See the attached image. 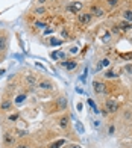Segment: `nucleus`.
<instances>
[{
	"label": "nucleus",
	"mask_w": 132,
	"mask_h": 148,
	"mask_svg": "<svg viewBox=\"0 0 132 148\" xmlns=\"http://www.w3.org/2000/svg\"><path fill=\"white\" fill-rule=\"evenodd\" d=\"M61 65L65 66V68H67L68 71H71V70H75L76 66H77V62H76V60H62Z\"/></svg>",
	"instance_id": "12"
},
{
	"label": "nucleus",
	"mask_w": 132,
	"mask_h": 148,
	"mask_svg": "<svg viewBox=\"0 0 132 148\" xmlns=\"http://www.w3.org/2000/svg\"><path fill=\"white\" fill-rule=\"evenodd\" d=\"M18 118H20L18 113H14V115H9V118H8V119H9V121H17Z\"/></svg>",
	"instance_id": "23"
},
{
	"label": "nucleus",
	"mask_w": 132,
	"mask_h": 148,
	"mask_svg": "<svg viewBox=\"0 0 132 148\" xmlns=\"http://www.w3.org/2000/svg\"><path fill=\"white\" fill-rule=\"evenodd\" d=\"M117 27L120 29L122 32H123V30H129V29H132V23H129V21H124V20H122V21L117 24Z\"/></svg>",
	"instance_id": "13"
},
{
	"label": "nucleus",
	"mask_w": 132,
	"mask_h": 148,
	"mask_svg": "<svg viewBox=\"0 0 132 148\" xmlns=\"http://www.w3.org/2000/svg\"><path fill=\"white\" fill-rule=\"evenodd\" d=\"M24 85L29 86V88H34V86L38 85V79L35 74H28V76L24 77Z\"/></svg>",
	"instance_id": "7"
},
{
	"label": "nucleus",
	"mask_w": 132,
	"mask_h": 148,
	"mask_svg": "<svg viewBox=\"0 0 132 148\" xmlns=\"http://www.w3.org/2000/svg\"><path fill=\"white\" fill-rule=\"evenodd\" d=\"M122 18L124 20V21H129L132 23V9H126L122 12Z\"/></svg>",
	"instance_id": "14"
},
{
	"label": "nucleus",
	"mask_w": 132,
	"mask_h": 148,
	"mask_svg": "<svg viewBox=\"0 0 132 148\" xmlns=\"http://www.w3.org/2000/svg\"><path fill=\"white\" fill-rule=\"evenodd\" d=\"M0 109L5 110V112L11 110V109H12V101H9V100H5V101H3L2 104H0Z\"/></svg>",
	"instance_id": "15"
},
{
	"label": "nucleus",
	"mask_w": 132,
	"mask_h": 148,
	"mask_svg": "<svg viewBox=\"0 0 132 148\" xmlns=\"http://www.w3.org/2000/svg\"><path fill=\"white\" fill-rule=\"evenodd\" d=\"M84 9V2L81 0H77V2H71L68 6H67V11L70 14H79V12H82Z\"/></svg>",
	"instance_id": "3"
},
{
	"label": "nucleus",
	"mask_w": 132,
	"mask_h": 148,
	"mask_svg": "<svg viewBox=\"0 0 132 148\" xmlns=\"http://www.w3.org/2000/svg\"><path fill=\"white\" fill-rule=\"evenodd\" d=\"M76 50H77L76 47H71V49H70V53H76Z\"/></svg>",
	"instance_id": "30"
},
{
	"label": "nucleus",
	"mask_w": 132,
	"mask_h": 148,
	"mask_svg": "<svg viewBox=\"0 0 132 148\" xmlns=\"http://www.w3.org/2000/svg\"><path fill=\"white\" fill-rule=\"evenodd\" d=\"M131 103H132V97H131Z\"/></svg>",
	"instance_id": "31"
},
{
	"label": "nucleus",
	"mask_w": 132,
	"mask_h": 148,
	"mask_svg": "<svg viewBox=\"0 0 132 148\" xmlns=\"http://www.w3.org/2000/svg\"><path fill=\"white\" fill-rule=\"evenodd\" d=\"M91 20H93V15L90 12H79L77 14V21L82 26H88L91 23Z\"/></svg>",
	"instance_id": "5"
},
{
	"label": "nucleus",
	"mask_w": 132,
	"mask_h": 148,
	"mask_svg": "<svg viewBox=\"0 0 132 148\" xmlns=\"http://www.w3.org/2000/svg\"><path fill=\"white\" fill-rule=\"evenodd\" d=\"M122 59H126V60H128V59H132V51L128 53V55H122Z\"/></svg>",
	"instance_id": "28"
},
{
	"label": "nucleus",
	"mask_w": 132,
	"mask_h": 148,
	"mask_svg": "<svg viewBox=\"0 0 132 148\" xmlns=\"http://www.w3.org/2000/svg\"><path fill=\"white\" fill-rule=\"evenodd\" d=\"M103 106H105L106 113H117L118 109H120V103L115 101V100H113V98H106L105 103H103Z\"/></svg>",
	"instance_id": "1"
},
{
	"label": "nucleus",
	"mask_w": 132,
	"mask_h": 148,
	"mask_svg": "<svg viewBox=\"0 0 132 148\" xmlns=\"http://www.w3.org/2000/svg\"><path fill=\"white\" fill-rule=\"evenodd\" d=\"M62 145H65V139H58L55 142L49 144V148H61Z\"/></svg>",
	"instance_id": "16"
},
{
	"label": "nucleus",
	"mask_w": 132,
	"mask_h": 148,
	"mask_svg": "<svg viewBox=\"0 0 132 148\" xmlns=\"http://www.w3.org/2000/svg\"><path fill=\"white\" fill-rule=\"evenodd\" d=\"M88 104H90L91 107H93V110H94L96 113H99V112H100V110H99L97 107H96V104H94V101H93V100H88Z\"/></svg>",
	"instance_id": "21"
},
{
	"label": "nucleus",
	"mask_w": 132,
	"mask_h": 148,
	"mask_svg": "<svg viewBox=\"0 0 132 148\" xmlns=\"http://www.w3.org/2000/svg\"><path fill=\"white\" fill-rule=\"evenodd\" d=\"M124 71L129 73V74H132V64H128L126 66H124Z\"/></svg>",
	"instance_id": "25"
},
{
	"label": "nucleus",
	"mask_w": 132,
	"mask_h": 148,
	"mask_svg": "<svg viewBox=\"0 0 132 148\" xmlns=\"http://www.w3.org/2000/svg\"><path fill=\"white\" fill-rule=\"evenodd\" d=\"M8 49V36L0 35V53H5Z\"/></svg>",
	"instance_id": "11"
},
{
	"label": "nucleus",
	"mask_w": 132,
	"mask_h": 148,
	"mask_svg": "<svg viewBox=\"0 0 132 148\" xmlns=\"http://www.w3.org/2000/svg\"><path fill=\"white\" fill-rule=\"evenodd\" d=\"M55 104L58 107V110H65V109H67V98H65L64 95L62 97H58Z\"/></svg>",
	"instance_id": "10"
},
{
	"label": "nucleus",
	"mask_w": 132,
	"mask_h": 148,
	"mask_svg": "<svg viewBox=\"0 0 132 148\" xmlns=\"http://www.w3.org/2000/svg\"><path fill=\"white\" fill-rule=\"evenodd\" d=\"M64 148H82L79 144H68V145H65Z\"/></svg>",
	"instance_id": "24"
},
{
	"label": "nucleus",
	"mask_w": 132,
	"mask_h": 148,
	"mask_svg": "<svg viewBox=\"0 0 132 148\" xmlns=\"http://www.w3.org/2000/svg\"><path fill=\"white\" fill-rule=\"evenodd\" d=\"M23 98H26V95H20V97L17 98V103H21V101H23Z\"/></svg>",
	"instance_id": "29"
},
{
	"label": "nucleus",
	"mask_w": 132,
	"mask_h": 148,
	"mask_svg": "<svg viewBox=\"0 0 132 148\" xmlns=\"http://www.w3.org/2000/svg\"><path fill=\"white\" fill-rule=\"evenodd\" d=\"M58 125H59V129H61V130H67L70 127V118H68V115L59 116L58 118Z\"/></svg>",
	"instance_id": "6"
},
{
	"label": "nucleus",
	"mask_w": 132,
	"mask_h": 148,
	"mask_svg": "<svg viewBox=\"0 0 132 148\" xmlns=\"http://www.w3.org/2000/svg\"><path fill=\"white\" fill-rule=\"evenodd\" d=\"M47 2H55V0H37V3H38V5H46Z\"/></svg>",
	"instance_id": "26"
},
{
	"label": "nucleus",
	"mask_w": 132,
	"mask_h": 148,
	"mask_svg": "<svg viewBox=\"0 0 132 148\" xmlns=\"http://www.w3.org/2000/svg\"><path fill=\"white\" fill-rule=\"evenodd\" d=\"M118 2H120V0H106V3L111 6V8H114V6H117V5H118Z\"/></svg>",
	"instance_id": "19"
},
{
	"label": "nucleus",
	"mask_w": 132,
	"mask_h": 148,
	"mask_svg": "<svg viewBox=\"0 0 132 148\" xmlns=\"http://www.w3.org/2000/svg\"><path fill=\"white\" fill-rule=\"evenodd\" d=\"M93 89H94L96 94L100 95V94H103L105 89H106V85H105L102 80H94V82H93Z\"/></svg>",
	"instance_id": "8"
},
{
	"label": "nucleus",
	"mask_w": 132,
	"mask_h": 148,
	"mask_svg": "<svg viewBox=\"0 0 132 148\" xmlns=\"http://www.w3.org/2000/svg\"><path fill=\"white\" fill-rule=\"evenodd\" d=\"M15 148H30V145L29 144H24V142H20V144L15 145Z\"/></svg>",
	"instance_id": "22"
},
{
	"label": "nucleus",
	"mask_w": 132,
	"mask_h": 148,
	"mask_svg": "<svg viewBox=\"0 0 132 148\" xmlns=\"http://www.w3.org/2000/svg\"><path fill=\"white\" fill-rule=\"evenodd\" d=\"M15 133H17V136H18V138H23V136H26V134H28V132H26V130L23 132V130H18V129L15 130Z\"/></svg>",
	"instance_id": "20"
},
{
	"label": "nucleus",
	"mask_w": 132,
	"mask_h": 148,
	"mask_svg": "<svg viewBox=\"0 0 132 148\" xmlns=\"http://www.w3.org/2000/svg\"><path fill=\"white\" fill-rule=\"evenodd\" d=\"M34 12H35V15H43L47 12V8H46V6H38V8H35Z\"/></svg>",
	"instance_id": "17"
},
{
	"label": "nucleus",
	"mask_w": 132,
	"mask_h": 148,
	"mask_svg": "<svg viewBox=\"0 0 132 148\" xmlns=\"http://www.w3.org/2000/svg\"><path fill=\"white\" fill-rule=\"evenodd\" d=\"M50 44L52 45H59V44H61V41H59V39H50Z\"/></svg>",
	"instance_id": "27"
},
{
	"label": "nucleus",
	"mask_w": 132,
	"mask_h": 148,
	"mask_svg": "<svg viewBox=\"0 0 132 148\" xmlns=\"http://www.w3.org/2000/svg\"><path fill=\"white\" fill-rule=\"evenodd\" d=\"M105 77H106V79H114V77H117V74L113 70H108L106 73H105Z\"/></svg>",
	"instance_id": "18"
},
{
	"label": "nucleus",
	"mask_w": 132,
	"mask_h": 148,
	"mask_svg": "<svg viewBox=\"0 0 132 148\" xmlns=\"http://www.w3.org/2000/svg\"><path fill=\"white\" fill-rule=\"evenodd\" d=\"M37 86L43 91H52L53 89V83H52L50 80H41V82H38Z\"/></svg>",
	"instance_id": "9"
},
{
	"label": "nucleus",
	"mask_w": 132,
	"mask_h": 148,
	"mask_svg": "<svg viewBox=\"0 0 132 148\" xmlns=\"http://www.w3.org/2000/svg\"><path fill=\"white\" fill-rule=\"evenodd\" d=\"M15 144H17L15 134L12 132H5L3 133V147L5 148H12V147H15Z\"/></svg>",
	"instance_id": "2"
},
{
	"label": "nucleus",
	"mask_w": 132,
	"mask_h": 148,
	"mask_svg": "<svg viewBox=\"0 0 132 148\" xmlns=\"http://www.w3.org/2000/svg\"><path fill=\"white\" fill-rule=\"evenodd\" d=\"M88 12H90L91 15H93V18H94V17H96V18H100V17H103V15H105V9L102 8L100 5H97V3L91 5Z\"/></svg>",
	"instance_id": "4"
}]
</instances>
